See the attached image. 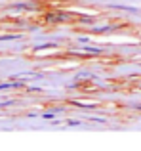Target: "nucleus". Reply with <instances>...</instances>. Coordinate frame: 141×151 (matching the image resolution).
Listing matches in <instances>:
<instances>
[{"instance_id": "obj_3", "label": "nucleus", "mask_w": 141, "mask_h": 151, "mask_svg": "<svg viewBox=\"0 0 141 151\" xmlns=\"http://www.w3.org/2000/svg\"><path fill=\"white\" fill-rule=\"evenodd\" d=\"M137 109H141V105H137Z\"/></svg>"}, {"instance_id": "obj_1", "label": "nucleus", "mask_w": 141, "mask_h": 151, "mask_svg": "<svg viewBox=\"0 0 141 151\" xmlns=\"http://www.w3.org/2000/svg\"><path fill=\"white\" fill-rule=\"evenodd\" d=\"M65 19H69V15H65V14H50L48 15V21H65Z\"/></svg>"}, {"instance_id": "obj_2", "label": "nucleus", "mask_w": 141, "mask_h": 151, "mask_svg": "<svg viewBox=\"0 0 141 151\" xmlns=\"http://www.w3.org/2000/svg\"><path fill=\"white\" fill-rule=\"evenodd\" d=\"M15 38H19V37H15V35H8V37H0V40H15Z\"/></svg>"}]
</instances>
